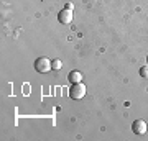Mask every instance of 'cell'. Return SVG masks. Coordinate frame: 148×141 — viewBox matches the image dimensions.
I'll use <instances>...</instances> for the list:
<instances>
[{
  "label": "cell",
  "mask_w": 148,
  "mask_h": 141,
  "mask_svg": "<svg viewBox=\"0 0 148 141\" xmlns=\"http://www.w3.org/2000/svg\"><path fill=\"white\" fill-rule=\"evenodd\" d=\"M68 79H69V82H73V84L82 82V72H79V71H71L68 74Z\"/></svg>",
  "instance_id": "obj_5"
},
{
  "label": "cell",
  "mask_w": 148,
  "mask_h": 141,
  "mask_svg": "<svg viewBox=\"0 0 148 141\" xmlns=\"http://www.w3.org/2000/svg\"><path fill=\"white\" fill-rule=\"evenodd\" d=\"M140 76H142L143 79H148V64H147V66H143V67L140 69Z\"/></svg>",
  "instance_id": "obj_7"
},
{
  "label": "cell",
  "mask_w": 148,
  "mask_h": 141,
  "mask_svg": "<svg viewBox=\"0 0 148 141\" xmlns=\"http://www.w3.org/2000/svg\"><path fill=\"white\" fill-rule=\"evenodd\" d=\"M58 20L59 23H63V25H69L71 21H73V10H68V8H64L58 13Z\"/></svg>",
  "instance_id": "obj_3"
},
{
  "label": "cell",
  "mask_w": 148,
  "mask_h": 141,
  "mask_svg": "<svg viewBox=\"0 0 148 141\" xmlns=\"http://www.w3.org/2000/svg\"><path fill=\"white\" fill-rule=\"evenodd\" d=\"M86 95V85L82 82H77V84H73V87L69 89V97L74 100H81L82 97Z\"/></svg>",
  "instance_id": "obj_1"
},
{
  "label": "cell",
  "mask_w": 148,
  "mask_h": 141,
  "mask_svg": "<svg viewBox=\"0 0 148 141\" xmlns=\"http://www.w3.org/2000/svg\"><path fill=\"white\" fill-rule=\"evenodd\" d=\"M51 66H53L54 71H59V69L63 67V64H61V61H59V59H54V61H51Z\"/></svg>",
  "instance_id": "obj_6"
},
{
  "label": "cell",
  "mask_w": 148,
  "mask_h": 141,
  "mask_svg": "<svg viewBox=\"0 0 148 141\" xmlns=\"http://www.w3.org/2000/svg\"><path fill=\"white\" fill-rule=\"evenodd\" d=\"M147 63H148V58H147Z\"/></svg>",
  "instance_id": "obj_8"
},
{
  "label": "cell",
  "mask_w": 148,
  "mask_h": 141,
  "mask_svg": "<svg viewBox=\"0 0 148 141\" xmlns=\"http://www.w3.org/2000/svg\"><path fill=\"white\" fill-rule=\"evenodd\" d=\"M35 69H36L40 74H46L53 69V66H51V61L48 58H38L36 61H35Z\"/></svg>",
  "instance_id": "obj_2"
},
{
  "label": "cell",
  "mask_w": 148,
  "mask_h": 141,
  "mask_svg": "<svg viewBox=\"0 0 148 141\" xmlns=\"http://www.w3.org/2000/svg\"><path fill=\"white\" fill-rule=\"evenodd\" d=\"M148 130V126L147 123L143 120H135L133 121V125H132V131L133 133H137V135H143V133H147Z\"/></svg>",
  "instance_id": "obj_4"
}]
</instances>
